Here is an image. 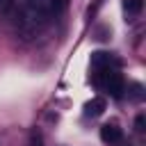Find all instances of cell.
Instances as JSON below:
<instances>
[{"label": "cell", "mask_w": 146, "mask_h": 146, "mask_svg": "<svg viewBox=\"0 0 146 146\" xmlns=\"http://www.w3.org/2000/svg\"><path fill=\"white\" fill-rule=\"evenodd\" d=\"M94 84L107 94H112L114 98H119L123 94V78L116 68H105V71H96L94 73Z\"/></svg>", "instance_id": "1"}, {"label": "cell", "mask_w": 146, "mask_h": 146, "mask_svg": "<svg viewBox=\"0 0 146 146\" xmlns=\"http://www.w3.org/2000/svg\"><path fill=\"white\" fill-rule=\"evenodd\" d=\"M114 66H119V62L110 52H94L91 55V68L94 71H105V68H114Z\"/></svg>", "instance_id": "2"}, {"label": "cell", "mask_w": 146, "mask_h": 146, "mask_svg": "<svg viewBox=\"0 0 146 146\" xmlns=\"http://www.w3.org/2000/svg\"><path fill=\"white\" fill-rule=\"evenodd\" d=\"M100 139H103L105 144H119V141L123 139V132H121V128H119L116 123H105V125L100 128Z\"/></svg>", "instance_id": "3"}, {"label": "cell", "mask_w": 146, "mask_h": 146, "mask_svg": "<svg viewBox=\"0 0 146 146\" xmlns=\"http://www.w3.org/2000/svg\"><path fill=\"white\" fill-rule=\"evenodd\" d=\"M105 110V100L103 98H91L87 105H84V114L87 116H100Z\"/></svg>", "instance_id": "4"}, {"label": "cell", "mask_w": 146, "mask_h": 146, "mask_svg": "<svg viewBox=\"0 0 146 146\" xmlns=\"http://www.w3.org/2000/svg\"><path fill=\"white\" fill-rule=\"evenodd\" d=\"M123 7L128 11V16H137L141 11V0H123Z\"/></svg>", "instance_id": "5"}, {"label": "cell", "mask_w": 146, "mask_h": 146, "mask_svg": "<svg viewBox=\"0 0 146 146\" xmlns=\"http://www.w3.org/2000/svg\"><path fill=\"white\" fill-rule=\"evenodd\" d=\"M30 144H32V146H43V137H41L39 130H32V135H30Z\"/></svg>", "instance_id": "6"}, {"label": "cell", "mask_w": 146, "mask_h": 146, "mask_svg": "<svg viewBox=\"0 0 146 146\" xmlns=\"http://www.w3.org/2000/svg\"><path fill=\"white\" fill-rule=\"evenodd\" d=\"M144 123H146V116H144V114H139V116H137V121H135L137 132H144Z\"/></svg>", "instance_id": "7"}, {"label": "cell", "mask_w": 146, "mask_h": 146, "mask_svg": "<svg viewBox=\"0 0 146 146\" xmlns=\"http://www.w3.org/2000/svg\"><path fill=\"white\" fill-rule=\"evenodd\" d=\"M11 5H14V0H0V14H7L11 9Z\"/></svg>", "instance_id": "8"}]
</instances>
